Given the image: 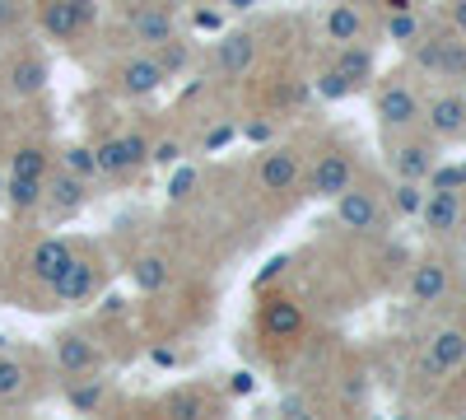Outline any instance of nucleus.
I'll use <instances>...</instances> for the list:
<instances>
[{
  "mask_svg": "<svg viewBox=\"0 0 466 420\" xmlns=\"http://www.w3.org/2000/svg\"><path fill=\"white\" fill-rule=\"evenodd\" d=\"M10 173H24V178H47V149L24 145L19 155H15V164H10Z\"/></svg>",
  "mask_w": 466,
  "mask_h": 420,
  "instance_id": "nucleus-31",
  "label": "nucleus"
},
{
  "mask_svg": "<svg viewBox=\"0 0 466 420\" xmlns=\"http://www.w3.org/2000/svg\"><path fill=\"white\" fill-rule=\"evenodd\" d=\"M257 0H228V10H252Z\"/></svg>",
  "mask_w": 466,
  "mask_h": 420,
  "instance_id": "nucleus-46",
  "label": "nucleus"
},
{
  "mask_svg": "<svg viewBox=\"0 0 466 420\" xmlns=\"http://www.w3.org/2000/svg\"><path fill=\"white\" fill-rule=\"evenodd\" d=\"M420 33H424V19L415 15V5H410V10H392V15H387V43L410 47V43H420Z\"/></svg>",
  "mask_w": 466,
  "mask_h": 420,
  "instance_id": "nucleus-26",
  "label": "nucleus"
},
{
  "mask_svg": "<svg viewBox=\"0 0 466 420\" xmlns=\"http://www.w3.org/2000/svg\"><path fill=\"white\" fill-rule=\"evenodd\" d=\"M191 187H197V173H191V169H177V173L168 178V197L182 201V197H191Z\"/></svg>",
  "mask_w": 466,
  "mask_h": 420,
  "instance_id": "nucleus-36",
  "label": "nucleus"
},
{
  "mask_svg": "<svg viewBox=\"0 0 466 420\" xmlns=\"http://www.w3.org/2000/svg\"><path fill=\"white\" fill-rule=\"evenodd\" d=\"M243 136H248L252 145H266L270 136H276V127H270V122H248V127H243Z\"/></svg>",
  "mask_w": 466,
  "mask_h": 420,
  "instance_id": "nucleus-41",
  "label": "nucleus"
},
{
  "mask_svg": "<svg viewBox=\"0 0 466 420\" xmlns=\"http://www.w3.org/2000/svg\"><path fill=\"white\" fill-rule=\"evenodd\" d=\"M285 266H289V257H270V261L261 266V276H257V285H270V281H276V276L285 271Z\"/></svg>",
  "mask_w": 466,
  "mask_h": 420,
  "instance_id": "nucleus-42",
  "label": "nucleus"
},
{
  "mask_svg": "<svg viewBox=\"0 0 466 420\" xmlns=\"http://www.w3.org/2000/svg\"><path fill=\"white\" fill-rule=\"evenodd\" d=\"M322 28H327V43H360L364 37V19L355 5H331Z\"/></svg>",
  "mask_w": 466,
  "mask_h": 420,
  "instance_id": "nucleus-23",
  "label": "nucleus"
},
{
  "mask_svg": "<svg viewBox=\"0 0 466 420\" xmlns=\"http://www.w3.org/2000/svg\"><path fill=\"white\" fill-rule=\"evenodd\" d=\"M420 127L430 131L439 145H457V140H466V89H461V85H448V89L430 94V98H424V118H420Z\"/></svg>",
  "mask_w": 466,
  "mask_h": 420,
  "instance_id": "nucleus-6",
  "label": "nucleus"
},
{
  "mask_svg": "<svg viewBox=\"0 0 466 420\" xmlns=\"http://www.w3.org/2000/svg\"><path fill=\"white\" fill-rule=\"evenodd\" d=\"M318 94L327 98V103H340V98H350V94H360V85L350 80L345 70H336V66H327L322 75H318Z\"/></svg>",
  "mask_w": 466,
  "mask_h": 420,
  "instance_id": "nucleus-29",
  "label": "nucleus"
},
{
  "mask_svg": "<svg viewBox=\"0 0 466 420\" xmlns=\"http://www.w3.org/2000/svg\"><path fill=\"white\" fill-rule=\"evenodd\" d=\"M424 374L434 378H452L457 369H466V327H439L424 341Z\"/></svg>",
  "mask_w": 466,
  "mask_h": 420,
  "instance_id": "nucleus-8",
  "label": "nucleus"
},
{
  "mask_svg": "<svg viewBox=\"0 0 466 420\" xmlns=\"http://www.w3.org/2000/svg\"><path fill=\"white\" fill-rule=\"evenodd\" d=\"M94 281H98V266L89 257H70V266L52 285V294H56V303H85L94 294Z\"/></svg>",
  "mask_w": 466,
  "mask_h": 420,
  "instance_id": "nucleus-18",
  "label": "nucleus"
},
{
  "mask_svg": "<svg viewBox=\"0 0 466 420\" xmlns=\"http://www.w3.org/2000/svg\"><path fill=\"white\" fill-rule=\"evenodd\" d=\"M350 182H355V164H350L345 155H336V149H327V155L303 178V187H308V197H313V201H336Z\"/></svg>",
  "mask_w": 466,
  "mask_h": 420,
  "instance_id": "nucleus-9",
  "label": "nucleus"
},
{
  "mask_svg": "<svg viewBox=\"0 0 466 420\" xmlns=\"http://www.w3.org/2000/svg\"><path fill=\"white\" fill-rule=\"evenodd\" d=\"M94 155H98V173H103V178H122V173L136 169V164H131V149H127L122 136H116V140H103Z\"/></svg>",
  "mask_w": 466,
  "mask_h": 420,
  "instance_id": "nucleus-27",
  "label": "nucleus"
},
{
  "mask_svg": "<svg viewBox=\"0 0 466 420\" xmlns=\"http://www.w3.org/2000/svg\"><path fill=\"white\" fill-rule=\"evenodd\" d=\"M94 19V0H47L43 5V28L56 37V43H70L80 37Z\"/></svg>",
  "mask_w": 466,
  "mask_h": 420,
  "instance_id": "nucleus-11",
  "label": "nucleus"
},
{
  "mask_svg": "<svg viewBox=\"0 0 466 420\" xmlns=\"http://www.w3.org/2000/svg\"><path fill=\"white\" fill-rule=\"evenodd\" d=\"M443 15L457 33H466V0H443Z\"/></svg>",
  "mask_w": 466,
  "mask_h": 420,
  "instance_id": "nucleus-39",
  "label": "nucleus"
},
{
  "mask_svg": "<svg viewBox=\"0 0 466 420\" xmlns=\"http://www.w3.org/2000/svg\"><path fill=\"white\" fill-rule=\"evenodd\" d=\"M56 364L66 369V378L94 374L98 369V346H94L89 336H80V332H61L56 336Z\"/></svg>",
  "mask_w": 466,
  "mask_h": 420,
  "instance_id": "nucleus-19",
  "label": "nucleus"
},
{
  "mask_svg": "<svg viewBox=\"0 0 466 420\" xmlns=\"http://www.w3.org/2000/svg\"><path fill=\"white\" fill-rule=\"evenodd\" d=\"M177 159H182V140H159V145H149V164L173 169Z\"/></svg>",
  "mask_w": 466,
  "mask_h": 420,
  "instance_id": "nucleus-35",
  "label": "nucleus"
},
{
  "mask_svg": "<svg viewBox=\"0 0 466 420\" xmlns=\"http://www.w3.org/2000/svg\"><path fill=\"white\" fill-rule=\"evenodd\" d=\"M43 182H47V178H24V173H10V178H5V206H10L15 215L37 210V206H43Z\"/></svg>",
  "mask_w": 466,
  "mask_h": 420,
  "instance_id": "nucleus-21",
  "label": "nucleus"
},
{
  "mask_svg": "<svg viewBox=\"0 0 466 420\" xmlns=\"http://www.w3.org/2000/svg\"><path fill=\"white\" fill-rule=\"evenodd\" d=\"M410 61L430 80L466 89V33H457L452 24L434 28V33H420V43H410Z\"/></svg>",
  "mask_w": 466,
  "mask_h": 420,
  "instance_id": "nucleus-1",
  "label": "nucleus"
},
{
  "mask_svg": "<svg viewBox=\"0 0 466 420\" xmlns=\"http://www.w3.org/2000/svg\"><path fill=\"white\" fill-rule=\"evenodd\" d=\"M261 332L270 341H294L303 332V303L289 299V294H270L261 303Z\"/></svg>",
  "mask_w": 466,
  "mask_h": 420,
  "instance_id": "nucleus-12",
  "label": "nucleus"
},
{
  "mask_svg": "<svg viewBox=\"0 0 466 420\" xmlns=\"http://www.w3.org/2000/svg\"><path fill=\"white\" fill-rule=\"evenodd\" d=\"M457 294V266L448 257H420L406 276V299L410 309H439Z\"/></svg>",
  "mask_w": 466,
  "mask_h": 420,
  "instance_id": "nucleus-4",
  "label": "nucleus"
},
{
  "mask_svg": "<svg viewBox=\"0 0 466 420\" xmlns=\"http://www.w3.org/2000/svg\"><path fill=\"white\" fill-rule=\"evenodd\" d=\"M154 56H159V66H164L168 75H182V70L191 66V47H187V43H173V37H168L164 47H154Z\"/></svg>",
  "mask_w": 466,
  "mask_h": 420,
  "instance_id": "nucleus-34",
  "label": "nucleus"
},
{
  "mask_svg": "<svg viewBox=\"0 0 466 420\" xmlns=\"http://www.w3.org/2000/svg\"><path fill=\"white\" fill-rule=\"evenodd\" d=\"M103 378H94V384H80V388H66V402L75 406V411H98L103 406Z\"/></svg>",
  "mask_w": 466,
  "mask_h": 420,
  "instance_id": "nucleus-33",
  "label": "nucleus"
},
{
  "mask_svg": "<svg viewBox=\"0 0 466 420\" xmlns=\"http://www.w3.org/2000/svg\"><path fill=\"white\" fill-rule=\"evenodd\" d=\"M10 94H19V98H33V94H43L47 89V80H52V70H47V61L37 56V52H19L15 61H10Z\"/></svg>",
  "mask_w": 466,
  "mask_h": 420,
  "instance_id": "nucleus-17",
  "label": "nucleus"
},
{
  "mask_svg": "<svg viewBox=\"0 0 466 420\" xmlns=\"http://www.w3.org/2000/svg\"><path fill=\"white\" fill-rule=\"evenodd\" d=\"M164 80H168V70L159 66V56H154V52H140V56H131V61L122 66V89L136 94V98L159 94Z\"/></svg>",
  "mask_w": 466,
  "mask_h": 420,
  "instance_id": "nucleus-15",
  "label": "nucleus"
},
{
  "mask_svg": "<svg viewBox=\"0 0 466 420\" xmlns=\"http://www.w3.org/2000/svg\"><path fill=\"white\" fill-rule=\"evenodd\" d=\"M228 393H233V397H248V393H257V378H252L248 369H238V374H228Z\"/></svg>",
  "mask_w": 466,
  "mask_h": 420,
  "instance_id": "nucleus-37",
  "label": "nucleus"
},
{
  "mask_svg": "<svg viewBox=\"0 0 466 420\" xmlns=\"http://www.w3.org/2000/svg\"><path fill=\"white\" fill-rule=\"evenodd\" d=\"M131 37L140 47H164L168 37H173V19H168V10H159V5H140V10H131Z\"/></svg>",
  "mask_w": 466,
  "mask_h": 420,
  "instance_id": "nucleus-20",
  "label": "nucleus"
},
{
  "mask_svg": "<svg viewBox=\"0 0 466 420\" xmlns=\"http://www.w3.org/2000/svg\"><path fill=\"white\" fill-rule=\"evenodd\" d=\"M233 136H238V131H233V127L224 122V127H215V131H210V136H206L201 145H206V149H210V155H215V149H224V145H228Z\"/></svg>",
  "mask_w": 466,
  "mask_h": 420,
  "instance_id": "nucleus-40",
  "label": "nucleus"
},
{
  "mask_svg": "<svg viewBox=\"0 0 466 420\" xmlns=\"http://www.w3.org/2000/svg\"><path fill=\"white\" fill-rule=\"evenodd\" d=\"M257 182H261V192L285 197L303 182V159L294 155V149H266L261 164H257Z\"/></svg>",
  "mask_w": 466,
  "mask_h": 420,
  "instance_id": "nucleus-10",
  "label": "nucleus"
},
{
  "mask_svg": "<svg viewBox=\"0 0 466 420\" xmlns=\"http://www.w3.org/2000/svg\"><path fill=\"white\" fill-rule=\"evenodd\" d=\"M364 397H369V384H364V374H350V378H345V402H350V406H360Z\"/></svg>",
  "mask_w": 466,
  "mask_h": 420,
  "instance_id": "nucleus-38",
  "label": "nucleus"
},
{
  "mask_svg": "<svg viewBox=\"0 0 466 420\" xmlns=\"http://www.w3.org/2000/svg\"><path fill=\"white\" fill-rule=\"evenodd\" d=\"M0 197H5V178H0Z\"/></svg>",
  "mask_w": 466,
  "mask_h": 420,
  "instance_id": "nucleus-49",
  "label": "nucleus"
},
{
  "mask_svg": "<svg viewBox=\"0 0 466 420\" xmlns=\"http://www.w3.org/2000/svg\"><path fill=\"white\" fill-rule=\"evenodd\" d=\"M197 28H215L219 33L224 28V15L219 10H197Z\"/></svg>",
  "mask_w": 466,
  "mask_h": 420,
  "instance_id": "nucleus-43",
  "label": "nucleus"
},
{
  "mask_svg": "<svg viewBox=\"0 0 466 420\" xmlns=\"http://www.w3.org/2000/svg\"><path fill=\"white\" fill-rule=\"evenodd\" d=\"M420 220H424V229H430L434 239H457L461 229H466V192H452V187H430Z\"/></svg>",
  "mask_w": 466,
  "mask_h": 420,
  "instance_id": "nucleus-7",
  "label": "nucleus"
},
{
  "mask_svg": "<svg viewBox=\"0 0 466 420\" xmlns=\"http://www.w3.org/2000/svg\"><path fill=\"white\" fill-rule=\"evenodd\" d=\"M336 70H345L350 80H355L360 89L373 80V47H364V43H340V52H336V61H331Z\"/></svg>",
  "mask_w": 466,
  "mask_h": 420,
  "instance_id": "nucleus-22",
  "label": "nucleus"
},
{
  "mask_svg": "<svg viewBox=\"0 0 466 420\" xmlns=\"http://www.w3.org/2000/svg\"><path fill=\"white\" fill-rule=\"evenodd\" d=\"M5 351H10V336H5V332H0V355H5Z\"/></svg>",
  "mask_w": 466,
  "mask_h": 420,
  "instance_id": "nucleus-48",
  "label": "nucleus"
},
{
  "mask_svg": "<svg viewBox=\"0 0 466 420\" xmlns=\"http://www.w3.org/2000/svg\"><path fill=\"white\" fill-rule=\"evenodd\" d=\"M70 243L66 239H43V243H37L33 252H28V276L37 281V285H56L61 281V271H66V266H70Z\"/></svg>",
  "mask_w": 466,
  "mask_h": 420,
  "instance_id": "nucleus-13",
  "label": "nucleus"
},
{
  "mask_svg": "<svg viewBox=\"0 0 466 420\" xmlns=\"http://www.w3.org/2000/svg\"><path fill=\"white\" fill-rule=\"evenodd\" d=\"M66 169L75 173V178H94L98 173V155H94V149L89 145H66Z\"/></svg>",
  "mask_w": 466,
  "mask_h": 420,
  "instance_id": "nucleus-32",
  "label": "nucleus"
},
{
  "mask_svg": "<svg viewBox=\"0 0 466 420\" xmlns=\"http://www.w3.org/2000/svg\"><path fill=\"white\" fill-rule=\"evenodd\" d=\"M131 285H136L140 294H159V290L168 285V257H136Z\"/></svg>",
  "mask_w": 466,
  "mask_h": 420,
  "instance_id": "nucleus-24",
  "label": "nucleus"
},
{
  "mask_svg": "<svg viewBox=\"0 0 466 420\" xmlns=\"http://www.w3.org/2000/svg\"><path fill=\"white\" fill-rule=\"evenodd\" d=\"M457 299H461V303H466V276H461V281H457Z\"/></svg>",
  "mask_w": 466,
  "mask_h": 420,
  "instance_id": "nucleus-47",
  "label": "nucleus"
},
{
  "mask_svg": "<svg viewBox=\"0 0 466 420\" xmlns=\"http://www.w3.org/2000/svg\"><path fill=\"white\" fill-rule=\"evenodd\" d=\"M252 61H257V37L252 33H228L224 43H215V70L224 75V80L248 75Z\"/></svg>",
  "mask_w": 466,
  "mask_h": 420,
  "instance_id": "nucleus-14",
  "label": "nucleus"
},
{
  "mask_svg": "<svg viewBox=\"0 0 466 420\" xmlns=\"http://www.w3.org/2000/svg\"><path fill=\"white\" fill-rule=\"evenodd\" d=\"M24 384H28V364L19 360V355H0V402H10V397H19L24 393Z\"/></svg>",
  "mask_w": 466,
  "mask_h": 420,
  "instance_id": "nucleus-28",
  "label": "nucleus"
},
{
  "mask_svg": "<svg viewBox=\"0 0 466 420\" xmlns=\"http://www.w3.org/2000/svg\"><path fill=\"white\" fill-rule=\"evenodd\" d=\"M387 169L406 182H430L434 169H439V140L424 131V127H410V131H387Z\"/></svg>",
  "mask_w": 466,
  "mask_h": 420,
  "instance_id": "nucleus-2",
  "label": "nucleus"
},
{
  "mask_svg": "<svg viewBox=\"0 0 466 420\" xmlns=\"http://www.w3.org/2000/svg\"><path fill=\"white\" fill-rule=\"evenodd\" d=\"M424 197H430V187H424V182H406V178H397V187H392V215H401V220H420Z\"/></svg>",
  "mask_w": 466,
  "mask_h": 420,
  "instance_id": "nucleus-25",
  "label": "nucleus"
},
{
  "mask_svg": "<svg viewBox=\"0 0 466 420\" xmlns=\"http://www.w3.org/2000/svg\"><path fill=\"white\" fill-rule=\"evenodd\" d=\"M336 224L350 229V234H382V229L392 224V206H387L378 192H369V187L350 182L336 197Z\"/></svg>",
  "mask_w": 466,
  "mask_h": 420,
  "instance_id": "nucleus-5",
  "label": "nucleus"
},
{
  "mask_svg": "<svg viewBox=\"0 0 466 420\" xmlns=\"http://www.w3.org/2000/svg\"><path fill=\"white\" fill-rule=\"evenodd\" d=\"M43 201H47L56 215H75V210L89 201V187H85V178H75L70 169H61V173H47V182H43Z\"/></svg>",
  "mask_w": 466,
  "mask_h": 420,
  "instance_id": "nucleus-16",
  "label": "nucleus"
},
{
  "mask_svg": "<svg viewBox=\"0 0 466 420\" xmlns=\"http://www.w3.org/2000/svg\"><path fill=\"white\" fill-rule=\"evenodd\" d=\"M15 15H19V10H15V0H0V28L15 24Z\"/></svg>",
  "mask_w": 466,
  "mask_h": 420,
  "instance_id": "nucleus-44",
  "label": "nucleus"
},
{
  "mask_svg": "<svg viewBox=\"0 0 466 420\" xmlns=\"http://www.w3.org/2000/svg\"><path fill=\"white\" fill-rule=\"evenodd\" d=\"M382 10L392 15V10H410V0H382Z\"/></svg>",
  "mask_w": 466,
  "mask_h": 420,
  "instance_id": "nucleus-45",
  "label": "nucleus"
},
{
  "mask_svg": "<svg viewBox=\"0 0 466 420\" xmlns=\"http://www.w3.org/2000/svg\"><path fill=\"white\" fill-rule=\"evenodd\" d=\"M373 118L387 131H410L420 127L424 118V94L415 89V80H406V75H392V80H382L378 94H373Z\"/></svg>",
  "mask_w": 466,
  "mask_h": 420,
  "instance_id": "nucleus-3",
  "label": "nucleus"
},
{
  "mask_svg": "<svg viewBox=\"0 0 466 420\" xmlns=\"http://www.w3.org/2000/svg\"><path fill=\"white\" fill-rule=\"evenodd\" d=\"M168 411H173V415H187V420L215 415V411H210V402H206V393H197V388H187V393H173V397H168Z\"/></svg>",
  "mask_w": 466,
  "mask_h": 420,
  "instance_id": "nucleus-30",
  "label": "nucleus"
}]
</instances>
